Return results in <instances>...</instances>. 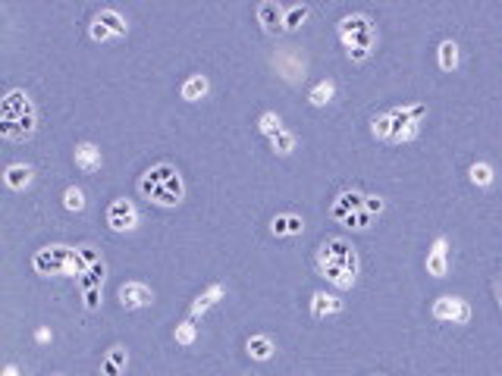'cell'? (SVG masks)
Wrapping results in <instances>:
<instances>
[{
    "mask_svg": "<svg viewBox=\"0 0 502 376\" xmlns=\"http://www.w3.org/2000/svg\"><path fill=\"white\" fill-rule=\"evenodd\" d=\"M314 270L336 289H352L358 282V251L348 239L330 235L314 251Z\"/></svg>",
    "mask_w": 502,
    "mask_h": 376,
    "instance_id": "6da1fadb",
    "label": "cell"
},
{
    "mask_svg": "<svg viewBox=\"0 0 502 376\" xmlns=\"http://www.w3.org/2000/svg\"><path fill=\"white\" fill-rule=\"evenodd\" d=\"M138 194L157 207H179L185 201V182L173 163H154L138 176Z\"/></svg>",
    "mask_w": 502,
    "mask_h": 376,
    "instance_id": "7a4b0ae2",
    "label": "cell"
},
{
    "mask_svg": "<svg viewBox=\"0 0 502 376\" xmlns=\"http://www.w3.org/2000/svg\"><path fill=\"white\" fill-rule=\"evenodd\" d=\"M339 38L348 47V60L365 63L374 51V23L365 13H352V16L339 19Z\"/></svg>",
    "mask_w": 502,
    "mask_h": 376,
    "instance_id": "3957f363",
    "label": "cell"
},
{
    "mask_svg": "<svg viewBox=\"0 0 502 376\" xmlns=\"http://www.w3.org/2000/svg\"><path fill=\"white\" fill-rule=\"evenodd\" d=\"M424 113H427L424 104H405V107L383 110V113H376L371 120V132H374V138H380V142H393L396 132H399L402 125L405 123H421Z\"/></svg>",
    "mask_w": 502,
    "mask_h": 376,
    "instance_id": "277c9868",
    "label": "cell"
},
{
    "mask_svg": "<svg viewBox=\"0 0 502 376\" xmlns=\"http://www.w3.org/2000/svg\"><path fill=\"white\" fill-rule=\"evenodd\" d=\"M69 261H73V248H66V245H47V248H41V251H35L32 270L38 276H66Z\"/></svg>",
    "mask_w": 502,
    "mask_h": 376,
    "instance_id": "5b68a950",
    "label": "cell"
},
{
    "mask_svg": "<svg viewBox=\"0 0 502 376\" xmlns=\"http://www.w3.org/2000/svg\"><path fill=\"white\" fill-rule=\"evenodd\" d=\"M430 313H434V320H439V323H452V326H465L471 320L468 301H462V298H455V295H439L436 301L430 304Z\"/></svg>",
    "mask_w": 502,
    "mask_h": 376,
    "instance_id": "8992f818",
    "label": "cell"
},
{
    "mask_svg": "<svg viewBox=\"0 0 502 376\" xmlns=\"http://www.w3.org/2000/svg\"><path fill=\"white\" fill-rule=\"evenodd\" d=\"M107 226L114 232H132L138 226V211L129 198H116L114 204L107 207Z\"/></svg>",
    "mask_w": 502,
    "mask_h": 376,
    "instance_id": "52a82bcc",
    "label": "cell"
},
{
    "mask_svg": "<svg viewBox=\"0 0 502 376\" xmlns=\"http://www.w3.org/2000/svg\"><path fill=\"white\" fill-rule=\"evenodd\" d=\"M365 201H367L365 192H358V188H345V192H339L336 198H333L330 217L336 220V223H345L348 217H352V213L365 211Z\"/></svg>",
    "mask_w": 502,
    "mask_h": 376,
    "instance_id": "ba28073f",
    "label": "cell"
},
{
    "mask_svg": "<svg viewBox=\"0 0 502 376\" xmlns=\"http://www.w3.org/2000/svg\"><path fill=\"white\" fill-rule=\"evenodd\" d=\"M35 113V104L29 92H23V88H13V92L4 94V101H0V120L10 123V120H23V116Z\"/></svg>",
    "mask_w": 502,
    "mask_h": 376,
    "instance_id": "9c48e42d",
    "label": "cell"
},
{
    "mask_svg": "<svg viewBox=\"0 0 502 376\" xmlns=\"http://www.w3.org/2000/svg\"><path fill=\"white\" fill-rule=\"evenodd\" d=\"M116 298H120V304L126 311H142L154 301V292H151L145 282H123L120 292H116Z\"/></svg>",
    "mask_w": 502,
    "mask_h": 376,
    "instance_id": "30bf717a",
    "label": "cell"
},
{
    "mask_svg": "<svg viewBox=\"0 0 502 376\" xmlns=\"http://www.w3.org/2000/svg\"><path fill=\"white\" fill-rule=\"evenodd\" d=\"M35 129H38V110L29 113V116H23V120H10V123L0 120V135H4L6 142H13V144L29 142V138L35 135Z\"/></svg>",
    "mask_w": 502,
    "mask_h": 376,
    "instance_id": "8fae6325",
    "label": "cell"
},
{
    "mask_svg": "<svg viewBox=\"0 0 502 376\" xmlns=\"http://www.w3.org/2000/svg\"><path fill=\"white\" fill-rule=\"evenodd\" d=\"M257 23L267 35H283L286 32V6H280L276 0H264L257 4Z\"/></svg>",
    "mask_w": 502,
    "mask_h": 376,
    "instance_id": "7c38bea8",
    "label": "cell"
},
{
    "mask_svg": "<svg viewBox=\"0 0 502 376\" xmlns=\"http://www.w3.org/2000/svg\"><path fill=\"white\" fill-rule=\"evenodd\" d=\"M73 160H75V166H79L82 173H97V170H101V163H104L101 148H97L94 142H79V144H75Z\"/></svg>",
    "mask_w": 502,
    "mask_h": 376,
    "instance_id": "4fadbf2b",
    "label": "cell"
},
{
    "mask_svg": "<svg viewBox=\"0 0 502 376\" xmlns=\"http://www.w3.org/2000/svg\"><path fill=\"white\" fill-rule=\"evenodd\" d=\"M32 182H35V170L29 163H10L4 170V185L10 192H25Z\"/></svg>",
    "mask_w": 502,
    "mask_h": 376,
    "instance_id": "5bb4252c",
    "label": "cell"
},
{
    "mask_svg": "<svg viewBox=\"0 0 502 376\" xmlns=\"http://www.w3.org/2000/svg\"><path fill=\"white\" fill-rule=\"evenodd\" d=\"M270 232L276 239H292V235H302L305 232V220L298 213H276L274 223H270Z\"/></svg>",
    "mask_w": 502,
    "mask_h": 376,
    "instance_id": "9a60e30c",
    "label": "cell"
},
{
    "mask_svg": "<svg viewBox=\"0 0 502 376\" xmlns=\"http://www.w3.org/2000/svg\"><path fill=\"white\" fill-rule=\"evenodd\" d=\"M343 308L345 304L339 295H326V292H314L311 295V317L314 320H324V317H330V313H339Z\"/></svg>",
    "mask_w": 502,
    "mask_h": 376,
    "instance_id": "2e32d148",
    "label": "cell"
},
{
    "mask_svg": "<svg viewBox=\"0 0 502 376\" xmlns=\"http://www.w3.org/2000/svg\"><path fill=\"white\" fill-rule=\"evenodd\" d=\"M223 295H226V289H223L220 282L207 285V289L201 292V295H198V298H195V301H192V308H188V313H192V320H195V317H204V313L211 311V308H214V304L220 301Z\"/></svg>",
    "mask_w": 502,
    "mask_h": 376,
    "instance_id": "e0dca14e",
    "label": "cell"
},
{
    "mask_svg": "<svg viewBox=\"0 0 502 376\" xmlns=\"http://www.w3.org/2000/svg\"><path fill=\"white\" fill-rule=\"evenodd\" d=\"M446 270H449V257H446V239L439 235V239L434 242V251L427 254V273L436 276V280H443Z\"/></svg>",
    "mask_w": 502,
    "mask_h": 376,
    "instance_id": "ac0fdd59",
    "label": "cell"
},
{
    "mask_svg": "<svg viewBox=\"0 0 502 376\" xmlns=\"http://www.w3.org/2000/svg\"><path fill=\"white\" fill-rule=\"evenodd\" d=\"M94 19H97V23H101L110 35H114V38H123V35L129 32V23H126L120 13L114 10V6H104V10H97V16H94Z\"/></svg>",
    "mask_w": 502,
    "mask_h": 376,
    "instance_id": "d6986e66",
    "label": "cell"
},
{
    "mask_svg": "<svg viewBox=\"0 0 502 376\" xmlns=\"http://www.w3.org/2000/svg\"><path fill=\"white\" fill-rule=\"evenodd\" d=\"M207 92H211V85H207V79L204 75H188V79L183 82V88H179V94H183V101L188 104H195V101H201V97H207Z\"/></svg>",
    "mask_w": 502,
    "mask_h": 376,
    "instance_id": "ffe728a7",
    "label": "cell"
},
{
    "mask_svg": "<svg viewBox=\"0 0 502 376\" xmlns=\"http://www.w3.org/2000/svg\"><path fill=\"white\" fill-rule=\"evenodd\" d=\"M436 63H439L443 73H455L458 69V44L452 38H446L443 44L436 47Z\"/></svg>",
    "mask_w": 502,
    "mask_h": 376,
    "instance_id": "44dd1931",
    "label": "cell"
},
{
    "mask_svg": "<svg viewBox=\"0 0 502 376\" xmlns=\"http://www.w3.org/2000/svg\"><path fill=\"white\" fill-rule=\"evenodd\" d=\"M245 348H248L251 361H270L276 354V345L270 342L267 336H251L248 342H245Z\"/></svg>",
    "mask_w": 502,
    "mask_h": 376,
    "instance_id": "7402d4cb",
    "label": "cell"
},
{
    "mask_svg": "<svg viewBox=\"0 0 502 376\" xmlns=\"http://www.w3.org/2000/svg\"><path fill=\"white\" fill-rule=\"evenodd\" d=\"M104 280H107V263H94V267H88L85 270V276H79V289L85 292V289H101Z\"/></svg>",
    "mask_w": 502,
    "mask_h": 376,
    "instance_id": "603a6c76",
    "label": "cell"
},
{
    "mask_svg": "<svg viewBox=\"0 0 502 376\" xmlns=\"http://www.w3.org/2000/svg\"><path fill=\"white\" fill-rule=\"evenodd\" d=\"M308 16H311V6L308 4L289 6V10H286V32H298L305 23H308Z\"/></svg>",
    "mask_w": 502,
    "mask_h": 376,
    "instance_id": "cb8c5ba5",
    "label": "cell"
},
{
    "mask_svg": "<svg viewBox=\"0 0 502 376\" xmlns=\"http://www.w3.org/2000/svg\"><path fill=\"white\" fill-rule=\"evenodd\" d=\"M333 94H336V85H333L330 79H324V82H317V85L311 88L308 101L314 104V107H326V104L333 101Z\"/></svg>",
    "mask_w": 502,
    "mask_h": 376,
    "instance_id": "d4e9b609",
    "label": "cell"
},
{
    "mask_svg": "<svg viewBox=\"0 0 502 376\" xmlns=\"http://www.w3.org/2000/svg\"><path fill=\"white\" fill-rule=\"evenodd\" d=\"M85 192H82V188H75V185H69L66 192H63V207H66L69 213H82L85 211Z\"/></svg>",
    "mask_w": 502,
    "mask_h": 376,
    "instance_id": "484cf974",
    "label": "cell"
},
{
    "mask_svg": "<svg viewBox=\"0 0 502 376\" xmlns=\"http://www.w3.org/2000/svg\"><path fill=\"white\" fill-rule=\"evenodd\" d=\"M270 148L276 151L280 157H289L292 151H295V135H292L289 129H283V132H276L274 138H270Z\"/></svg>",
    "mask_w": 502,
    "mask_h": 376,
    "instance_id": "4316f807",
    "label": "cell"
},
{
    "mask_svg": "<svg viewBox=\"0 0 502 376\" xmlns=\"http://www.w3.org/2000/svg\"><path fill=\"white\" fill-rule=\"evenodd\" d=\"M468 176H471V182L477 185V188H490L493 185V166L480 160V163H474L471 170H468Z\"/></svg>",
    "mask_w": 502,
    "mask_h": 376,
    "instance_id": "83f0119b",
    "label": "cell"
},
{
    "mask_svg": "<svg viewBox=\"0 0 502 376\" xmlns=\"http://www.w3.org/2000/svg\"><path fill=\"white\" fill-rule=\"evenodd\" d=\"M257 129H261V135L274 138L276 132H283V120H280V113H264L261 120H257Z\"/></svg>",
    "mask_w": 502,
    "mask_h": 376,
    "instance_id": "f1b7e54d",
    "label": "cell"
},
{
    "mask_svg": "<svg viewBox=\"0 0 502 376\" xmlns=\"http://www.w3.org/2000/svg\"><path fill=\"white\" fill-rule=\"evenodd\" d=\"M173 336H176V342H179V345H192L195 339H198V326H195L192 320H185V323H179V326H176V332H173Z\"/></svg>",
    "mask_w": 502,
    "mask_h": 376,
    "instance_id": "f546056e",
    "label": "cell"
},
{
    "mask_svg": "<svg viewBox=\"0 0 502 376\" xmlns=\"http://www.w3.org/2000/svg\"><path fill=\"white\" fill-rule=\"evenodd\" d=\"M374 220H376V217H371L367 211H358V213H352V217H348L343 226H348V229H371Z\"/></svg>",
    "mask_w": 502,
    "mask_h": 376,
    "instance_id": "4dcf8cb0",
    "label": "cell"
},
{
    "mask_svg": "<svg viewBox=\"0 0 502 376\" xmlns=\"http://www.w3.org/2000/svg\"><path fill=\"white\" fill-rule=\"evenodd\" d=\"M417 132H421V123H405L399 132H396V138H393V144H402V142H415L417 138Z\"/></svg>",
    "mask_w": 502,
    "mask_h": 376,
    "instance_id": "1f68e13d",
    "label": "cell"
},
{
    "mask_svg": "<svg viewBox=\"0 0 502 376\" xmlns=\"http://www.w3.org/2000/svg\"><path fill=\"white\" fill-rule=\"evenodd\" d=\"M107 361H110L114 367H120V370H126V364H129V351H126L123 345H114V348L107 351Z\"/></svg>",
    "mask_w": 502,
    "mask_h": 376,
    "instance_id": "d6a6232c",
    "label": "cell"
},
{
    "mask_svg": "<svg viewBox=\"0 0 502 376\" xmlns=\"http://www.w3.org/2000/svg\"><path fill=\"white\" fill-rule=\"evenodd\" d=\"M82 298H85V311L88 313H94L97 308H101V301H104L101 289H85V292H82Z\"/></svg>",
    "mask_w": 502,
    "mask_h": 376,
    "instance_id": "836d02e7",
    "label": "cell"
},
{
    "mask_svg": "<svg viewBox=\"0 0 502 376\" xmlns=\"http://www.w3.org/2000/svg\"><path fill=\"white\" fill-rule=\"evenodd\" d=\"M79 254H82V261H85V267H94V263H101V261H104L101 251H97L94 245H82V248H79Z\"/></svg>",
    "mask_w": 502,
    "mask_h": 376,
    "instance_id": "e575fe53",
    "label": "cell"
},
{
    "mask_svg": "<svg viewBox=\"0 0 502 376\" xmlns=\"http://www.w3.org/2000/svg\"><path fill=\"white\" fill-rule=\"evenodd\" d=\"M383 207H386V204H383V198H380V194H367L365 211L371 213V217H380V213H383Z\"/></svg>",
    "mask_w": 502,
    "mask_h": 376,
    "instance_id": "d590c367",
    "label": "cell"
},
{
    "mask_svg": "<svg viewBox=\"0 0 502 376\" xmlns=\"http://www.w3.org/2000/svg\"><path fill=\"white\" fill-rule=\"evenodd\" d=\"M88 35H92V41H107V38H114V35L104 29L97 19H92V25H88Z\"/></svg>",
    "mask_w": 502,
    "mask_h": 376,
    "instance_id": "8d00e7d4",
    "label": "cell"
},
{
    "mask_svg": "<svg viewBox=\"0 0 502 376\" xmlns=\"http://www.w3.org/2000/svg\"><path fill=\"white\" fill-rule=\"evenodd\" d=\"M101 373H104V376H120L123 370H120V367H114L107 358H104V361H101Z\"/></svg>",
    "mask_w": 502,
    "mask_h": 376,
    "instance_id": "74e56055",
    "label": "cell"
},
{
    "mask_svg": "<svg viewBox=\"0 0 502 376\" xmlns=\"http://www.w3.org/2000/svg\"><path fill=\"white\" fill-rule=\"evenodd\" d=\"M4 376H19V370H16V364H6V370H4Z\"/></svg>",
    "mask_w": 502,
    "mask_h": 376,
    "instance_id": "f35d334b",
    "label": "cell"
},
{
    "mask_svg": "<svg viewBox=\"0 0 502 376\" xmlns=\"http://www.w3.org/2000/svg\"><path fill=\"white\" fill-rule=\"evenodd\" d=\"M496 298H499V308H502V292H499V295H496Z\"/></svg>",
    "mask_w": 502,
    "mask_h": 376,
    "instance_id": "ab89813d",
    "label": "cell"
},
{
    "mask_svg": "<svg viewBox=\"0 0 502 376\" xmlns=\"http://www.w3.org/2000/svg\"><path fill=\"white\" fill-rule=\"evenodd\" d=\"M57 376H60V373H57Z\"/></svg>",
    "mask_w": 502,
    "mask_h": 376,
    "instance_id": "60d3db41",
    "label": "cell"
}]
</instances>
